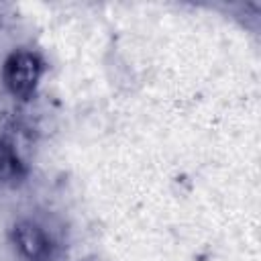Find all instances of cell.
<instances>
[{
	"mask_svg": "<svg viewBox=\"0 0 261 261\" xmlns=\"http://www.w3.org/2000/svg\"><path fill=\"white\" fill-rule=\"evenodd\" d=\"M45 71V61L39 53L29 49L12 51L2 67V82L12 98L29 100L33 98Z\"/></svg>",
	"mask_w": 261,
	"mask_h": 261,
	"instance_id": "1",
	"label": "cell"
},
{
	"mask_svg": "<svg viewBox=\"0 0 261 261\" xmlns=\"http://www.w3.org/2000/svg\"><path fill=\"white\" fill-rule=\"evenodd\" d=\"M20 177H24V163L20 161L12 143L0 137V184L16 181Z\"/></svg>",
	"mask_w": 261,
	"mask_h": 261,
	"instance_id": "3",
	"label": "cell"
},
{
	"mask_svg": "<svg viewBox=\"0 0 261 261\" xmlns=\"http://www.w3.org/2000/svg\"><path fill=\"white\" fill-rule=\"evenodd\" d=\"M12 243L24 261H51L55 253L49 232L29 218H22L12 226Z\"/></svg>",
	"mask_w": 261,
	"mask_h": 261,
	"instance_id": "2",
	"label": "cell"
}]
</instances>
